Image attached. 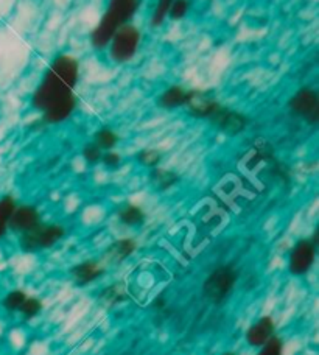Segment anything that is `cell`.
<instances>
[{
	"label": "cell",
	"mask_w": 319,
	"mask_h": 355,
	"mask_svg": "<svg viewBox=\"0 0 319 355\" xmlns=\"http://www.w3.org/2000/svg\"><path fill=\"white\" fill-rule=\"evenodd\" d=\"M80 78L81 62L75 55L53 56L30 97V106L41 114L42 123L58 125L74 116L78 107L76 86Z\"/></svg>",
	"instance_id": "cell-1"
},
{
	"label": "cell",
	"mask_w": 319,
	"mask_h": 355,
	"mask_svg": "<svg viewBox=\"0 0 319 355\" xmlns=\"http://www.w3.org/2000/svg\"><path fill=\"white\" fill-rule=\"evenodd\" d=\"M140 3L142 0H107L100 21L89 33V46L94 52H106L116 31L137 17Z\"/></svg>",
	"instance_id": "cell-2"
},
{
	"label": "cell",
	"mask_w": 319,
	"mask_h": 355,
	"mask_svg": "<svg viewBox=\"0 0 319 355\" xmlns=\"http://www.w3.org/2000/svg\"><path fill=\"white\" fill-rule=\"evenodd\" d=\"M142 46V30L136 24H126L116 31L106 52L116 66H126L136 60Z\"/></svg>",
	"instance_id": "cell-3"
},
{
	"label": "cell",
	"mask_w": 319,
	"mask_h": 355,
	"mask_svg": "<svg viewBox=\"0 0 319 355\" xmlns=\"http://www.w3.org/2000/svg\"><path fill=\"white\" fill-rule=\"evenodd\" d=\"M286 106L293 116L302 119L305 123L316 125L319 122V92L315 87H299L295 94H291Z\"/></svg>",
	"instance_id": "cell-4"
},
{
	"label": "cell",
	"mask_w": 319,
	"mask_h": 355,
	"mask_svg": "<svg viewBox=\"0 0 319 355\" xmlns=\"http://www.w3.org/2000/svg\"><path fill=\"white\" fill-rule=\"evenodd\" d=\"M66 236V230L61 225H44L41 223L35 230L21 234L19 245L24 251L33 252L46 248H52Z\"/></svg>",
	"instance_id": "cell-5"
},
{
	"label": "cell",
	"mask_w": 319,
	"mask_h": 355,
	"mask_svg": "<svg viewBox=\"0 0 319 355\" xmlns=\"http://www.w3.org/2000/svg\"><path fill=\"white\" fill-rule=\"evenodd\" d=\"M235 281H237V272L232 266H220L214 272H210V276L206 279V282L202 285L204 296L209 301L215 304H220L226 300L231 293Z\"/></svg>",
	"instance_id": "cell-6"
},
{
	"label": "cell",
	"mask_w": 319,
	"mask_h": 355,
	"mask_svg": "<svg viewBox=\"0 0 319 355\" xmlns=\"http://www.w3.org/2000/svg\"><path fill=\"white\" fill-rule=\"evenodd\" d=\"M207 122H210V125H214L216 130L225 132L227 136H237L248 128L250 119L243 112L232 110V107L226 105H221Z\"/></svg>",
	"instance_id": "cell-7"
},
{
	"label": "cell",
	"mask_w": 319,
	"mask_h": 355,
	"mask_svg": "<svg viewBox=\"0 0 319 355\" xmlns=\"http://www.w3.org/2000/svg\"><path fill=\"white\" fill-rule=\"evenodd\" d=\"M316 259V243L310 239H302L293 246L288 259L290 272L295 276H304L311 270Z\"/></svg>",
	"instance_id": "cell-8"
},
{
	"label": "cell",
	"mask_w": 319,
	"mask_h": 355,
	"mask_svg": "<svg viewBox=\"0 0 319 355\" xmlns=\"http://www.w3.org/2000/svg\"><path fill=\"white\" fill-rule=\"evenodd\" d=\"M221 105V101L210 91H202V89L195 87V92L191 95L186 110L190 117L198 120H209Z\"/></svg>",
	"instance_id": "cell-9"
},
{
	"label": "cell",
	"mask_w": 319,
	"mask_h": 355,
	"mask_svg": "<svg viewBox=\"0 0 319 355\" xmlns=\"http://www.w3.org/2000/svg\"><path fill=\"white\" fill-rule=\"evenodd\" d=\"M195 92V87H186L184 85H169L156 97V105L164 111H175L186 107Z\"/></svg>",
	"instance_id": "cell-10"
},
{
	"label": "cell",
	"mask_w": 319,
	"mask_h": 355,
	"mask_svg": "<svg viewBox=\"0 0 319 355\" xmlns=\"http://www.w3.org/2000/svg\"><path fill=\"white\" fill-rule=\"evenodd\" d=\"M42 223L41 212L33 205H22L16 206L15 212H12L8 230L16 234H25L31 230H35Z\"/></svg>",
	"instance_id": "cell-11"
},
{
	"label": "cell",
	"mask_w": 319,
	"mask_h": 355,
	"mask_svg": "<svg viewBox=\"0 0 319 355\" xmlns=\"http://www.w3.org/2000/svg\"><path fill=\"white\" fill-rule=\"evenodd\" d=\"M274 329H276V324H274V320L271 316H264V318H260L257 322H254V324L248 329V345L252 347H261L268 340L274 337Z\"/></svg>",
	"instance_id": "cell-12"
},
{
	"label": "cell",
	"mask_w": 319,
	"mask_h": 355,
	"mask_svg": "<svg viewBox=\"0 0 319 355\" xmlns=\"http://www.w3.org/2000/svg\"><path fill=\"white\" fill-rule=\"evenodd\" d=\"M70 272H72V276H74L76 284L87 285L92 281H95V279H98L100 276H103L105 268L101 265H98L97 262L87 261V262L75 265Z\"/></svg>",
	"instance_id": "cell-13"
},
{
	"label": "cell",
	"mask_w": 319,
	"mask_h": 355,
	"mask_svg": "<svg viewBox=\"0 0 319 355\" xmlns=\"http://www.w3.org/2000/svg\"><path fill=\"white\" fill-rule=\"evenodd\" d=\"M150 182L159 192H167L171 187H175L180 182V176H178L173 170L164 168V167H155L150 172Z\"/></svg>",
	"instance_id": "cell-14"
},
{
	"label": "cell",
	"mask_w": 319,
	"mask_h": 355,
	"mask_svg": "<svg viewBox=\"0 0 319 355\" xmlns=\"http://www.w3.org/2000/svg\"><path fill=\"white\" fill-rule=\"evenodd\" d=\"M117 217L122 225L136 227V226L144 225L146 215L142 207H139L136 205H123L117 211Z\"/></svg>",
	"instance_id": "cell-15"
},
{
	"label": "cell",
	"mask_w": 319,
	"mask_h": 355,
	"mask_svg": "<svg viewBox=\"0 0 319 355\" xmlns=\"http://www.w3.org/2000/svg\"><path fill=\"white\" fill-rule=\"evenodd\" d=\"M92 142L97 145L101 151H110L117 147L119 144V135L110 126H103L94 132Z\"/></svg>",
	"instance_id": "cell-16"
},
{
	"label": "cell",
	"mask_w": 319,
	"mask_h": 355,
	"mask_svg": "<svg viewBox=\"0 0 319 355\" xmlns=\"http://www.w3.org/2000/svg\"><path fill=\"white\" fill-rule=\"evenodd\" d=\"M17 206L16 200L11 195H5L0 198V240L5 237L6 231H8V223L12 212Z\"/></svg>",
	"instance_id": "cell-17"
},
{
	"label": "cell",
	"mask_w": 319,
	"mask_h": 355,
	"mask_svg": "<svg viewBox=\"0 0 319 355\" xmlns=\"http://www.w3.org/2000/svg\"><path fill=\"white\" fill-rule=\"evenodd\" d=\"M173 0H156L150 15V27L161 28L162 25L169 21V11Z\"/></svg>",
	"instance_id": "cell-18"
},
{
	"label": "cell",
	"mask_w": 319,
	"mask_h": 355,
	"mask_svg": "<svg viewBox=\"0 0 319 355\" xmlns=\"http://www.w3.org/2000/svg\"><path fill=\"white\" fill-rule=\"evenodd\" d=\"M137 248L136 240L132 239H122L114 242V245L110 248V257L112 261H123V259L130 257Z\"/></svg>",
	"instance_id": "cell-19"
},
{
	"label": "cell",
	"mask_w": 319,
	"mask_h": 355,
	"mask_svg": "<svg viewBox=\"0 0 319 355\" xmlns=\"http://www.w3.org/2000/svg\"><path fill=\"white\" fill-rule=\"evenodd\" d=\"M136 161L142 167L155 168V167H159V164H161L162 153L156 148H142L140 151H137Z\"/></svg>",
	"instance_id": "cell-20"
},
{
	"label": "cell",
	"mask_w": 319,
	"mask_h": 355,
	"mask_svg": "<svg viewBox=\"0 0 319 355\" xmlns=\"http://www.w3.org/2000/svg\"><path fill=\"white\" fill-rule=\"evenodd\" d=\"M191 10L190 0H173V3L170 6L169 19L171 22H181L189 16Z\"/></svg>",
	"instance_id": "cell-21"
},
{
	"label": "cell",
	"mask_w": 319,
	"mask_h": 355,
	"mask_svg": "<svg viewBox=\"0 0 319 355\" xmlns=\"http://www.w3.org/2000/svg\"><path fill=\"white\" fill-rule=\"evenodd\" d=\"M27 300V293L24 290H12L8 295L5 296L3 300V307L10 312H15V310L21 309L24 301Z\"/></svg>",
	"instance_id": "cell-22"
},
{
	"label": "cell",
	"mask_w": 319,
	"mask_h": 355,
	"mask_svg": "<svg viewBox=\"0 0 319 355\" xmlns=\"http://www.w3.org/2000/svg\"><path fill=\"white\" fill-rule=\"evenodd\" d=\"M81 155H83V159H85L89 166H97V164L101 162L103 151H101L94 142H87L85 144V147H83Z\"/></svg>",
	"instance_id": "cell-23"
},
{
	"label": "cell",
	"mask_w": 319,
	"mask_h": 355,
	"mask_svg": "<svg viewBox=\"0 0 319 355\" xmlns=\"http://www.w3.org/2000/svg\"><path fill=\"white\" fill-rule=\"evenodd\" d=\"M101 297L106 302L110 304H119L126 300V291H125V287L123 285L120 284H116V285H111L110 288H106L103 293H101Z\"/></svg>",
	"instance_id": "cell-24"
},
{
	"label": "cell",
	"mask_w": 319,
	"mask_h": 355,
	"mask_svg": "<svg viewBox=\"0 0 319 355\" xmlns=\"http://www.w3.org/2000/svg\"><path fill=\"white\" fill-rule=\"evenodd\" d=\"M41 309H42V302L37 300V297H27L21 306V309H19V312H21L25 318L30 320V318H35V316L41 312Z\"/></svg>",
	"instance_id": "cell-25"
},
{
	"label": "cell",
	"mask_w": 319,
	"mask_h": 355,
	"mask_svg": "<svg viewBox=\"0 0 319 355\" xmlns=\"http://www.w3.org/2000/svg\"><path fill=\"white\" fill-rule=\"evenodd\" d=\"M123 157L120 153L114 150L110 151H103V156H101V164L107 168V170H119L120 166H122Z\"/></svg>",
	"instance_id": "cell-26"
},
{
	"label": "cell",
	"mask_w": 319,
	"mask_h": 355,
	"mask_svg": "<svg viewBox=\"0 0 319 355\" xmlns=\"http://www.w3.org/2000/svg\"><path fill=\"white\" fill-rule=\"evenodd\" d=\"M284 341L277 337H271L261 346V351L257 355H282Z\"/></svg>",
	"instance_id": "cell-27"
},
{
	"label": "cell",
	"mask_w": 319,
	"mask_h": 355,
	"mask_svg": "<svg viewBox=\"0 0 319 355\" xmlns=\"http://www.w3.org/2000/svg\"><path fill=\"white\" fill-rule=\"evenodd\" d=\"M5 2H6V0H0V10H2V8H3V5H5Z\"/></svg>",
	"instance_id": "cell-28"
},
{
	"label": "cell",
	"mask_w": 319,
	"mask_h": 355,
	"mask_svg": "<svg viewBox=\"0 0 319 355\" xmlns=\"http://www.w3.org/2000/svg\"><path fill=\"white\" fill-rule=\"evenodd\" d=\"M225 355H237V354H234V352H227V354H225Z\"/></svg>",
	"instance_id": "cell-29"
}]
</instances>
